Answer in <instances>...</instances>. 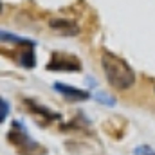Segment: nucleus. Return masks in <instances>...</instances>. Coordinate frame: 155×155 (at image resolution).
<instances>
[{
  "instance_id": "obj_1",
  "label": "nucleus",
  "mask_w": 155,
  "mask_h": 155,
  "mask_svg": "<svg viewBox=\"0 0 155 155\" xmlns=\"http://www.w3.org/2000/svg\"><path fill=\"white\" fill-rule=\"evenodd\" d=\"M101 67H103L107 81L114 88H117V90H128V88L134 87V83H135L134 69L123 58H119L117 54L105 51L101 54Z\"/></svg>"
},
{
  "instance_id": "obj_2",
  "label": "nucleus",
  "mask_w": 155,
  "mask_h": 155,
  "mask_svg": "<svg viewBox=\"0 0 155 155\" xmlns=\"http://www.w3.org/2000/svg\"><path fill=\"white\" fill-rule=\"evenodd\" d=\"M7 139L11 144L16 146L20 155H45V148L29 137L27 130L18 121L13 123V128L7 132Z\"/></svg>"
},
{
  "instance_id": "obj_3",
  "label": "nucleus",
  "mask_w": 155,
  "mask_h": 155,
  "mask_svg": "<svg viewBox=\"0 0 155 155\" xmlns=\"http://www.w3.org/2000/svg\"><path fill=\"white\" fill-rule=\"evenodd\" d=\"M49 71H81V63L67 54H54L47 65Z\"/></svg>"
},
{
  "instance_id": "obj_4",
  "label": "nucleus",
  "mask_w": 155,
  "mask_h": 155,
  "mask_svg": "<svg viewBox=\"0 0 155 155\" xmlns=\"http://www.w3.org/2000/svg\"><path fill=\"white\" fill-rule=\"evenodd\" d=\"M51 29H54L56 33L63 35V36H74L79 33V27L74 20H65V18H54L49 22Z\"/></svg>"
},
{
  "instance_id": "obj_5",
  "label": "nucleus",
  "mask_w": 155,
  "mask_h": 155,
  "mask_svg": "<svg viewBox=\"0 0 155 155\" xmlns=\"http://www.w3.org/2000/svg\"><path fill=\"white\" fill-rule=\"evenodd\" d=\"M54 88L67 99H72V101H83V99H88L90 94L87 90H79L76 87H71V85H63V83H54Z\"/></svg>"
},
{
  "instance_id": "obj_6",
  "label": "nucleus",
  "mask_w": 155,
  "mask_h": 155,
  "mask_svg": "<svg viewBox=\"0 0 155 155\" xmlns=\"http://www.w3.org/2000/svg\"><path fill=\"white\" fill-rule=\"evenodd\" d=\"M25 103L29 105V110H31L33 114H36V116H38L40 119H41V121H43V123H45V121H51L52 117H58L56 114H52L51 110H47V108H43L41 105L35 103L33 99H25Z\"/></svg>"
},
{
  "instance_id": "obj_7",
  "label": "nucleus",
  "mask_w": 155,
  "mask_h": 155,
  "mask_svg": "<svg viewBox=\"0 0 155 155\" xmlns=\"http://www.w3.org/2000/svg\"><path fill=\"white\" fill-rule=\"evenodd\" d=\"M20 63L24 65V67H33L35 65V52H33V43H29L25 49H22V52H20Z\"/></svg>"
},
{
  "instance_id": "obj_8",
  "label": "nucleus",
  "mask_w": 155,
  "mask_h": 155,
  "mask_svg": "<svg viewBox=\"0 0 155 155\" xmlns=\"http://www.w3.org/2000/svg\"><path fill=\"white\" fill-rule=\"evenodd\" d=\"M94 97H96L97 101L105 103V105H114V103H116V99H114V97H110V96H105V94H101V92H97Z\"/></svg>"
},
{
  "instance_id": "obj_9",
  "label": "nucleus",
  "mask_w": 155,
  "mask_h": 155,
  "mask_svg": "<svg viewBox=\"0 0 155 155\" xmlns=\"http://www.w3.org/2000/svg\"><path fill=\"white\" fill-rule=\"evenodd\" d=\"M0 105H2V114H0V121L4 123L5 121V117H7V112H9V105H7V101L2 97L0 99Z\"/></svg>"
},
{
  "instance_id": "obj_10",
  "label": "nucleus",
  "mask_w": 155,
  "mask_h": 155,
  "mask_svg": "<svg viewBox=\"0 0 155 155\" xmlns=\"http://www.w3.org/2000/svg\"><path fill=\"white\" fill-rule=\"evenodd\" d=\"M135 155H155L150 148H139L137 152H135Z\"/></svg>"
}]
</instances>
